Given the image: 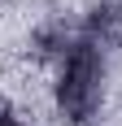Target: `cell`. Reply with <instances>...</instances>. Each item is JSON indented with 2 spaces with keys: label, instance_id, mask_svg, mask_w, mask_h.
I'll return each mask as SVG.
<instances>
[{
  "label": "cell",
  "instance_id": "obj_1",
  "mask_svg": "<svg viewBox=\"0 0 122 126\" xmlns=\"http://www.w3.org/2000/svg\"><path fill=\"white\" fill-rule=\"evenodd\" d=\"M105 78H109V65H105L100 44L96 39H79L61 57V70H57V87H52L57 113L70 126H87L105 104Z\"/></svg>",
  "mask_w": 122,
  "mask_h": 126
}]
</instances>
